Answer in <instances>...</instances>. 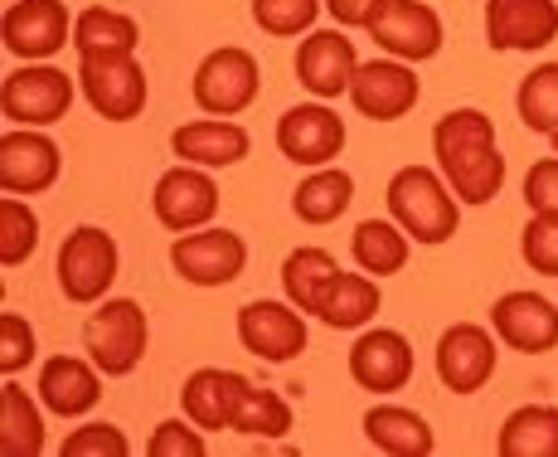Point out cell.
Returning a JSON list of instances; mask_svg holds the SVG:
<instances>
[{
	"label": "cell",
	"instance_id": "cell-11",
	"mask_svg": "<svg viewBox=\"0 0 558 457\" xmlns=\"http://www.w3.org/2000/svg\"><path fill=\"white\" fill-rule=\"evenodd\" d=\"M63 176V152L45 127H10L0 136V190L5 195H45Z\"/></svg>",
	"mask_w": 558,
	"mask_h": 457
},
{
	"label": "cell",
	"instance_id": "cell-30",
	"mask_svg": "<svg viewBox=\"0 0 558 457\" xmlns=\"http://www.w3.org/2000/svg\"><path fill=\"white\" fill-rule=\"evenodd\" d=\"M136 45H142V29H136V20L122 15V10L88 5L83 15H73V49H78V59L136 55Z\"/></svg>",
	"mask_w": 558,
	"mask_h": 457
},
{
	"label": "cell",
	"instance_id": "cell-39",
	"mask_svg": "<svg viewBox=\"0 0 558 457\" xmlns=\"http://www.w3.org/2000/svg\"><path fill=\"white\" fill-rule=\"evenodd\" d=\"M39 346H35V326L20 312H0V370L20 375L25 365H35Z\"/></svg>",
	"mask_w": 558,
	"mask_h": 457
},
{
	"label": "cell",
	"instance_id": "cell-32",
	"mask_svg": "<svg viewBox=\"0 0 558 457\" xmlns=\"http://www.w3.org/2000/svg\"><path fill=\"white\" fill-rule=\"evenodd\" d=\"M514 112H520L524 132L558 136V63H539L524 73L514 88Z\"/></svg>",
	"mask_w": 558,
	"mask_h": 457
},
{
	"label": "cell",
	"instance_id": "cell-40",
	"mask_svg": "<svg viewBox=\"0 0 558 457\" xmlns=\"http://www.w3.org/2000/svg\"><path fill=\"white\" fill-rule=\"evenodd\" d=\"M524 205H530V215H558V152L530 166V176H524Z\"/></svg>",
	"mask_w": 558,
	"mask_h": 457
},
{
	"label": "cell",
	"instance_id": "cell-4",
	"mask_svg": "<svg viewBox=\"0 0 558 457\" xmlns=\"http://www.w3.org/2000/svg\"><path fill=\"white\" fill-rule=\"evenodd\" d=\"M117 273H122V249H117V239L107 229L78 225L59 243L53 278H59V292L73 306H98L107 297V287L117 282Z\"/></svg>",
	"mask_w": 558,
	"mask_h": 457
},
{
	"label": "cell",
	"instance_id": "cell-21",
	"mask_svg": "<svg viewBox=\"0 0 558 457\" xmlns=\"http://www.w3.org/2000/svg\"><path fill=\"white\" fill-rule=\"evenodd\" d=\"M170 152L190 166H204V171H229L253 152V136L233 117H199V122L170 132Z\"/></svg>",
	"mask_w": 558,
	"mask_h": 457
},
{
	"label": "cell",
	"instance_id": "cell-29",
	"mask_svg": "<svg viewBox=\"0 0 558 457\" xmlns=\"http://www.w3.org/2000/svg\"><path fill=\"white\" fill-rule=\"evenodd\" d=\"M0 453L5 457L45 453V413L15 385V375H5V385H0Z\"/></svg>",
	"mask_w": 558,
	"mask_h": 457
},
{
	"label": "cell",
	"instance_id": "cell-18",
	"mask_svg": "<svg viewBox=\"0 0 558 457\" xmlns=\"http://www.w3.org/2000/svg\"><path fill=\"white\" fill-rule=\"evenodd\" d=\"M558 39V0H486V45L496 55H534Z\"/></svg>",
	"mask_w": 558,
	"mask_h": 457
},
{
	"label": "cell",
	"instance_id": "cell-27",
	"mask_svg": "<svg viewBox=\"0 0 558 457\" xmlns=\"http://www.w3.org/2000/svg\"><path fill=\"white\" fill-rule=\"evenodd\" d=\"M384 306V292H379V278L369 273H345L326 287V302H320V322L330 332H364L374 322V312Z\"/></svg>",
	"mask_w": 558,
	"mask_h": 457
},
{
	"label": "cell",
	"instance_id": "cell-14",
	"mask_svg": "<svg viewBox=\"0 0 558 457\" xmlns=\"http://www.w3.org/2000/svg\"><path fill=\"white\" fill-rule=\"evenodd\" d=\"M0 35L15 59L49 63L63 45H73V15L63 0H10Z\"/></svg>",
	"mask_w": 558,
	"mask_h": 457
},
{
	"label": "cell",
	"instance_id": "cell-26",
	"mask_svg": "<svg viewBox=\"0 0 558 457\" xmlns=\"http://www.w3.org/2000/svg\"><path fill=\"white\" fill-rule=\"evenodd\" d=\"M500 457H558V404H520L496 433Z\"/></svg>",
	"mask_w": 558,
	"mask_h": 457
},
{
	"label": "cell",
	"instance_id": "cell-2",
	"mask_svg": "<svg viewBox=\"0 0 558 457\" xmlns=\"http://www.w3.org/2000/svg\"><path fill=\"white\" fill-rule=\"evenodd\" d=\"M384 205H389V219H399L408 239L423 249H437L461 229V200L433 166H399L389 176Z\"/></svg>",
	"mask_w": 558,
	"mask_h": 457
},
{
	"label": "cell",
	"instance_id": "cell-7",
	"mask_svg": "<svg viewBox=\"0 0 558 457\" xmlns=\"http://www.w3.org/2000/svg\"><path fill=\"white\" fill-rule=\"evenodd\" d=\"M263 93V69L243 45L209 49L195 69V108L204 117H239Z\"/></svg>",
	"mask_w": 558,
	"mask_h": 457
},
{
	"label": "cell",
	"instance_id": "cell-3",
	"mask_svg": "<svg viewBox=\"0 0 558 457\" xmlns=\"http://www.w3.org/2000/svg\"><path fill=\"white\" fill-rule=\"evenodd\" d=\"M146 341H151V326H146L142 302L132 297H102L98 312L83 322V350L107 380L132 375L146 360Z\"/></svg>",
	"mask_w": 558,
	"mask_h": 457
},
{
	"label": "cell",
	"instance_id": "cell-37",
	"mask_svg": "<svg viewBox=\"0 0 558 457\" xmlns=\"http://www.w3.org/2000/svg\"><path fill=\"white\" fill-rule=\"evenodd\" d=\"M63 457H132V438L117 423H83L63 438Z\"/></svg>",
	"mask_w": 558,
	"mask_h": 457
},
{
	"label": "cell",
	"instance_id": "cell-6",
	"mask_svg": "<svg viewBox=\"0 0 558 457\" xmlns=\"http://www.w3.org/2000/svg\"><path fill=\"white\" fill-rule=\"evenodd\" d=\"M78 93V73H63L53 63H25L0 83V112L15 127H53L63 122Z\"/></svg>",
	"mask_w": 558,
	"mask_h": 457
},
{
	"label": "cell",
	"instance_id": "cell-20",
	"mask_svg": "<svg viewBox=\"0 0 558 457\" xmlns=\"http://www.w3.org/2000/svg\"><path fill=\"white\" fill-rule=\"evenodd\" d=\"M345 365L360 389H369V395H393V389H403L408 380H413V346H408V336L393 332V326H369V332L355 336Z\"/></svg>",
	"mask_w": 558,
	"mask_h": 457
},
{
	"label": "cell",
	"instance_id": "cell-25",
	"mask_svg": "<svg viewBox=\"0 0 558 457\" xmlns=\"http://www.w3.org/2000/svg\"><path fill=\"white\" fill-rule=\"evenodd\" d=\"M340 278V263L330 249H316V243H306V249H292L282 258V292L292 306H302L306 316H320V302H326V287Z\"/></svg>",
	"mask_w": 558,
	"mask_h": 457
},
{
	"label": "cell",
	"instance_id": "cell-22",
	"mask_svg": "<svg viewBox=\"0 0 558 457\" xmlns=\"http://www.w3.org/2000/svg\"><path fill=\"white\" fill-rule=\"evenodd\" d=\"M253 380L239 370H219V365H199L195 375L180 385V413L195 419L204 433L233 429V413H239L243 395H248Z\"/></svg>",
	"mask_w": 558,
	"mask_h": 457
},
{
	"label": "cell",
	"instance_id": "cell-34",
	"mask_svg": "<svg viewBox=\"0 0 558 457\" xmlns=\"http://www.w3.org/2000/svg\"><path fill=\"white\" fill-rule=\"evenodd\" d=\"M233 433H243V438H287L292 433V404L277 389L248 385L239 413H233Z\"/></svg>",
	"mask_w": 558,
	"mask_h": 457
},
{
	"label": "cell",
	"instance_id": "cell-13",
	"mask_svg": "<svg viewBox=\"0 0 558 457\" xmlns=\"http://www.w3.org/2000/svg\"><path fill=\"white\" fill-rule=\"evenodd\" d=\"M239 341L267 365H292L306 350V312L292 302H277V297H257V302L239 306Z\"/></svg>",
	"mask_w": 558,
	"mask_h": 457
},
{
	"label": "cell",
	"instance_id": "cell-23",
	"mask_svg": "<svg viewBox=\"0 0 558 457\" xmlns=\"http://www.w3.org/2000/svg\"><path fill=\"white\" fill-rule=\"evenodd\" d=\"M102 370L83 356H49L39 365V404L59 419H83L102 399Z\"/></svg>",
	"mask_w": 558,
	"mask_h": 457
},
{
	"label": "cell",
	"instance_id": "cell-16",
	"mask_svg": "<svg viewBox=\"0 0 558 457\" xmlns=\"http://www.w3.org/2000/svg\"><path fill=\"white\" fill-rule=\"evenodd\" d=\"M417 98H423V83L403 59H369L350 79V103L369 122H399L417 108Z\"/></svg>",
	"mask_w": 558,
	"mask_h": 457
},
{
	"label": "cell",
	"instance_id": "cell-15",
	"mask_svg": "<svg viewBox=\"0 0 558 457\" xmlns=\"http://www.w3.org/2000/svg\"><path fill=\"white\" fill-rule=\"evenodd\" d=\"M151 209L170 233H195L204 225H214V215H219V185H214V176L204 166L180 161L156 180Z\"/></svg>",
	"mask_w": 558,
	"mask_h": 457
},
{
	"label": "cell",
	"instance_id": "cell-1",
	"mask_svg": "<svg viewBox=\"0 0 558 457\" xmlns=\"http://www.w3.org/2000/svg\"><path fill=\"white\" fill-rule=\"evenodd\" d=\"M433 156L461 205H490L506 185V156L496 146V122L481 108H457L437 117Z\"/></svg>",
	"mask_w": 558,
	"mask_h": 457
},
{
	"label": "cell",
	"instance_id": "cell-17",
	"mask_svg": "<svg viewBox=\"0 0 558 457\" xmlns=\"http://www.w3.org/2000/svg\"><path fill=\"white\" fill-rule=\"evenodd\" d=\"M355 69H360V55L345 29H311L302 45H296V83L320 103L350 98Z\"/></svg>",
	"mask_w": 558,
	"mask_h": 457
},
{
	"label": "cell",
	"instance_id": "cell-35",
	"mask_svg": "<svg viewBox=\"0 0 558 457\" xmlns=\"http://www.w3.org/2000/svg\"><path fill=\"white\" fill-rule=\"evenodd\" d=\"M320 10H326V0H253V25L263 35L296 39V35H311Z\"/></svg>",
	"mask_w": 558,
	"mask_h": 457
},
{
	"label": "cell",
	"instance_id": "cell-36",
	"mask_svg": "<svg viewBox=\"0 0 558 457\" xmlns=\"http://www.w3.org/2000/svg\"><path fill=\"white\" fill-rule=\"evenodd\" d=\"M520 253L530 263V273L558 278V215H530L520 233Z\"/></svg>",
	"mask_w": 558,
	"mask_h": 457
},
{
	"label": "cell",
	"instance_id": "cell-19",
	"mask_svg": "<svg viewBox=\"0 0 558 457\" xmlns=\"http://www.w3.org/2000/svg\"><path fill=\"white\" fill-rule=\"evenodd\" d=\"M490 332L520 356H549L558 346V306L544 292H506L490 306Z\"/></svg>",
	"mask_w": 558,
	"mask_h": 457
},
{
	"label": "cell",
	"instance_id": "cell-12",
	"mask_svg": "<svg viewBox=\"0 0 558 457\" xmlns=\"http://www.w3.org/2000/svg\"><path fill=\"white\" fill-rule=\"evenodd\" d=\"M500 360V336L481 322H452L437 336V380L452 395H476L490 385Z\"/></svg>",
	"mask_w": 558,
	"mask_h": 457
},
{
	"label": "cell",
	"instance_id": "cell-41",
	"mask_svg": "<svg viewBox=\"0 0 558 457\" xmlns=\"http://www.w3.org/2000/svg\"><path fill=\"white\" fill-rule=\"evenodd\" d=\"M326 10L340 29H364L374 20V10H379V0H326Z\"/></svg>",
	"mask_w": 558,
	"mask_h": 457
},
{
	"label": "cell",
	"instance_id": "cell-33",
	"mask_svg": "<svg viewBox=\"0 0 558 457\" xmlns=\"http://www.w3.org/2000/svg\"><path fill=\"white\" fill-rule=\"evenodd\" d=\"M39 249V215L25 195L0 200V268H20Z\"/></svg>",
	"mask_w": 558,
	"mask_h": 457
},
{
	"label": "cell",
	"instance_id": "cell-5",
	"mask_svg": "<svg viewBox=\"0 0 558 457\" xmlns=\"http://www.w3.org/2000/svg\"><path fill=\"white\" fill-rule=\"evenodd\" d=\"M78 93L102 122H136L146 112V69L136 55H93L78 59Z\"/></svg>",
	"mask_w": 558,
	"mask_h": 457
},
{
	"label": "cell",
	"instance_id": "cell-38",
	"mask_svg": "<svg viewBox=\"0 0 558 457\" xmlns=\"http://www.w3.org/2000/svg\"><path fill=\"white\" fill-rule=\"evenodd\" d=\"M204 453H209V443H204V429L195 419H166L146 438V457H204Z\"/></svg>",
	"mask_w": 558,
	"mask_h": 457
},
{
	"label": "cell",
	"instance_id": "cell-10",
	"mask_svg": "<svg viewBox=\"0 0 558 457\" xmlns=\"http://www.w3.org/2000/svg\"><path fill=\"white\" fill-rule=\"evenodd\" d=\"M277 152L292 166L320 171V166H336V156L345 152V117L326 103H296L277 117Z\"/></svg>",
	"mask_w": 558,
	"mask_h": 457
},
{
	"label": "cell",
	"instance_id": "cell-8",
	"mask_svg": "<svg viewBox=\"0 0 558 457\" xmlns=\"http://www.w3.org/2000/svg\"><path fill=\"white\" fill-rule=\"evenodd\" d=\"M170 268L190 287H229L248 268V243H243V233H233L223 225L175 233V243H170Z\"/></svg>",
	"mask_w": 558,
	"mask_h": 457
},
{
	"label": "cell",
	"instance_id": "cell-31",
	"mask_svg": "<svg viewBox=\"0 0 558 457\" xmlns=\"http://www.w3.org/2000/svg\"><path fill=\"white\" fill-rule=\"evenodd\" d=\"M350 253H355L360 273L389 278V273H403L408 253H413V239L403 233L399 219H360L355 239H350Z\"/></svg>",
	"mask_w": 558,
	"mask_h": 457
},
{
	"label": "cell",
	"instance_id": "cell-9",
	"mask_svg": "<svg viewBox=\"0 0 558 457\" xmlns=\"http://www.w3.org/2000/svg\"><path fill=\"white\" fill-rule=\"evenodd\" d=\"M364 29L389 59L427 63L442 55V15L427 0H379V10Z\"/></svg>",
	"mask_w": 558,
	"mask_h": 457
},
{
	"label": "cell",
	"instance_id": "cell-28",
	"mask_svg": "<svg viewBox=\"0 0 558 457\" xmlns=\"http://www.w3.org/2000/svg\"><path fill=\"white\" fill-rule=\"evenodd\" d=\"M350 200H355V176L340 166H320L292 190V215L302 225H336L350 209Z\"/></svg>",
	"mask_w": 558,
	"mask_h": 457
},
{
	"label": "cell",
	"instance_id": "cell-42",
	"mask_svg": "<svg viewBox=\"0 0 558 457\" xmlns=\"http://www.w3.org/2000/svg\"><path fill=\"white\" fill-rule=\"evenodd\" d=\"M549 142H554V152H558V136H549Z\"/></svg>",
	"mask_w": 558,
	"mask_h": 457
},
{
	"label": "cell",
	"instance_id": "cell-24",
	"mask_svg": "<svg viewBox=\"0 0 558 457\" xmlns=\"http://www.w3.org/2000/svg\"><path fill=\"white\" fill-rule=\"evenodd\" d=\"M364 438H369V448L389 457H427L437 448L433 423L417 409H408V404H374L364 413Z\"/></svg>",
	"mask_w": 558,
	"mask_h": 457
}]
</instances>
